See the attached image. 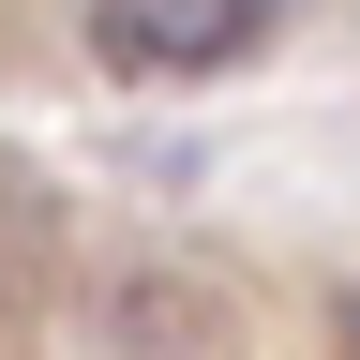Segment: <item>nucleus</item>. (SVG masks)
<instances>
[{
	"label": "nucleus",
	"mask_w": 360,
	"mask_h": 360,
	"mask_svg": "<svg viewBox=\"0 0 360 360\" xmlns=\"http://www.w3.org/2000/svg\"><path fill=\"white\" fill-rule=\"evenodd\" d=\"M300 0H90L75 45H90V75H120V90H225V75H255L270 45H285Z\"/></svg>",
	"instance_id": "f257e3e1"
},
{
	"label": "nucleus",
	"mask_w": 360,
	"mask_h": 360,
	"mask_svg": "<svg viewBox=\"0 0 360 360\" xmlns=\"http://www.w3.org/2000/svg\"><path fill=\"white\" fill-rule=\"evenodd\" d=\"M330 345H345V360H360V285H345V300H330Z\"/></svg>",
	"instance_id": "f03ea898"
}]
</instances>
